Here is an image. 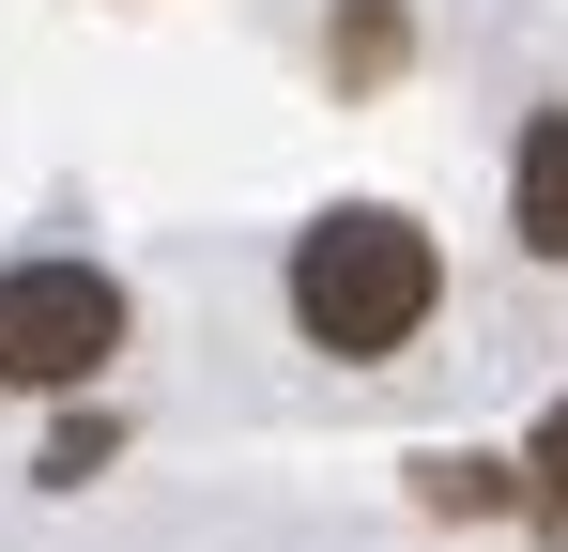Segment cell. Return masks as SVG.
<instances>
[{"label": "cell", "instance_id": "4", "mask_svg": "<svg viewBox=\"0 0 568 552\" xmlns=\"http://www.w3.org/2000/svg\"><path fill=\"white\" fill-rule=\"evenodd\" d=\"M384 62H399V16L354 0V16H338V78H384Z\"/></svg>", "mask_w": 568, "mask_h": 552}, {"label": "cell", "instance_id": "1", "mask_svg": "<svg viewBox=\"0 0 568 552\" xmlns=\"http://www.w3.org/2000/svg\"><path fill=\"white\" fill-rule=\"evenodd\" d=\"M430 292H446L430 231L384 215V200H338V215L292 231V323H307V354H338V368L399 354V338L430 323Z\"/></svg>", "mask_w": 568, "mask_h": 552}, {"label": "cell", "instance_id": "5", "mask_svg": "<svg viewBox=\"0 0 568 552\" xmlns=\"http://www.w3.org/2000/svg\"><path fill=\"white\" fill-rule=\"evenodd\" d=\"M523 476H538V491H554V507H568V399H554V415H538V460H523Z\"/></svg>", "mask_w": 568, "mask_h": 552}, {"label": "cell", "instance_id": "2", "mask_svg": "<svg viewBox=\"0 0 568 552\" xmlns=\"http://www.w3.org/2000/svg\"><path fill=\"white\" fill-rule=\"evenodd\" d=\"M123 354V276L93 262H0V384L16 399H62Z\"/></svg>", "mask_w": 568, "mask_h": 552}, {"label": "cell", "instance_id": "3", "mask_svg": "<svg viewBox=\"0 0 568 552\" xmlns=\"http://www.w3.org/2000/svg\"><path fill=\"white\" fill-rule=\"evenodd\" d=\"M507 231H523V262H568V108H538L507 154Z\"/></svg>", "mask_w": 568, "mask_h": 552}]
</instances>
